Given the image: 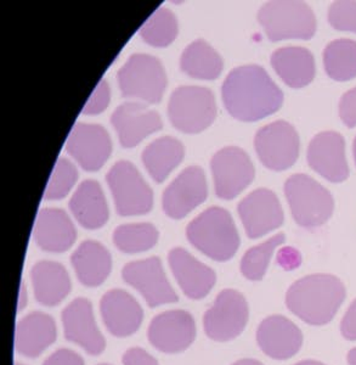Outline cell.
Returning <instances> with one entry per match:
<instances>
[{
	"label": "cell",
	"instance_id": "1",
	"mask_svg": "<svg viewBox=\"0 0 356 365\" xmlns=\"http://www.w3.org/2000/svg\"><path fill=\"white\" fill-rule=\"evenodd\" d=\"M224 104L234 118L261 120L281 108L283 94L263 67L241 66L229 73L221 87Z\"/></svg>",
	"mask_w": 356,
	"mask_h": 365
},
{
	"label": "cell",
	"instance_id": "2",
	"mask_svg": "<svg viewBox=\"0 0 356 365\" xmlns=\"http://www.w3.org/2000/svg\"><path fill=\"white\" fill-rule=\"evenodd\" d=\"M345 299V287L331 274H313L288 289L286 304L293 314L310 325L330 323Z\"/></svg>",
	"mask_w": 356,
	"mask_h": 365
},
{
	"label": "cell",
	"instance_id": "3",
	"mask_svg": "<svg viewBox=\"0 0 356 365\" xmlns=\"http://www.w3.org/2000/svg\"><path fill=\"white\" fill-rule=\"evenodd\" d=\"M191 245L218 262L229 261L240 247V237L226 210L209 207L187 225Z\"/></svg>",
	"mask_w": 356,
	"mask_h": 365
},
{
	"label": "cell",
	"instance_id": "4",
	"mask_svg": "<svg viewBox=\"0 0 356 365\" xmlns=\"http://www.w3.org/2000/svg\"><path fill=\"white\" fill-rule=\"evenodd\" d=\"M258 20L273 42L290 38L310 39L316 31L314 13L310 6L303 1H269L261 6Z\"/></svg>",
	"mask_w": 356,
	"mask_h": 365
},
{
	"label": "cell",
	"instance_id": "5",
	"mask_svg": "<svg viewBox=\"0 0 356 365\" xmlns=\"http://www.w3.org/2000/svg\"><path fill=\"white\" fill-rule=\"evenodd\" d=\"M294 220L304 228L325 225L333 212V197L326 187L307 175H294L285 184Z\"/></svg>",
	"mask_w": 356,
	"mask_h": 365
},
{
	"label": "cell",
	"instance_id": "6",
	"mask_svg": "<svg viewBox=\"0 0 356 365\" xmlns=\"http://www.w3.org/2000/svg\"><path fill=\"white\" fill-rule=\"evenodd\" d=\"M117 77L122 96L149 104L159 103L167 87L164 68L161 61L151 55H132L120 67Z\"/></svg>",
	"mask_w": 356,
	"mask_h": 365
},
{
	"label": "cell",
	"instance_id": "7",
	"mask_svg": "<svg viewBox=\"0 0 356 365\" xmlns=\"http://www.w3.org/2000/svg\"><path fill=\"white\" fill-rule=\"evenodd\" d=\"M168 116L173 127L180 132L199 133L216 118L214 96L208 88L179 87L170 96Z\"/></svg>",
	"mask_w": 356,
	"mask_h": 365
},
{
	"label": "cell",
	"instance_id": "8",
	"mask_svg": "<svg viewBox=\"0 0 356 365\" xmlns=\"http://www.w3.org/2000/svg\"><path fill=\"white\" fill-rule=\"evenodd\" d=\"M106 179L118 215L139 216L151 211L154 194L132 162H117Z\"/></svg>",
	"mask_w": 356,
	"mask_h": 365
},
{
	"label": "cell",
	"instance_id": "9",
	"mask_svg": "<svg viewBox=\"0 0 356 365\" xmlns=\"http://www.w3.org/2000/svg\"><path fill=\"white\" fill-rule=\"evenodd\" d=\"M249 308L245 296L226 289L220 292L216 302L204 313V331L211 340L226 342L240 336L248 323Z\"/></svg>",
	"mask_w": 356,
	"mask_h": 365
},
{
	"label": "cell",
	"instance_id": "10",
	"mask_svg": "<svg viewBox=\"0 0 356 365\" xmlns=\"http://www.w3.org/2000/svg\"><path fill=\"white\" fill-rule=\"evenodd\" d=\"M254 144L261 163L269 170H287L299 156L298 133L286 120H276L259 129Z\"/></svg>",
	"mask_w": 356,
	"mask_h": 365
},
{
	"label": "cell",
	"instance_id": "11",
	"mask_svg": "<svg viewBox=\"0 0 356 365\" xmlns=\"http://www.w3.org/2000/svg\"><path fill=\"white\" fill-rule=\"evenodd\" d=\"M216 194L224 200L236 197L254 178V167L248 154L235 146L224 148L211 162Z\"/></svg>",
	"mask_w": 356,
	"mask_h": 365
},
{
	"label": "cell",
	"instance_id": "12",
	"mask_svg": "<svg viewBox=\"0 0 356 365\" xmlns=\"http://www.w3.org/2000/svg\"><path fill=\"white\" fill-rule=\"evenodd\" d=\"M122 278L140 292L151 308L178 302V295L168 282L158 257L130 262L122 270Z\"/></svg>",
	"mask_w": 356,
	"mask_h": 365
},
{
	"label": "cell",
	"instance_id": "13",
	"mask_svg": "<svg viewBox=\"0 0 356 365\" xmlns=\"http://www.w3.org/2000/svg\"><path fill=\"white\" fill-rule=\"evenodd\" d=\"M208 187L202 168L187 167L170 182L162 196V207L167 216L182 220L207 199Z\"/></svg>",
	"mask_w": 356,
	"mask_h": 365
},
{
	"label": "cell",
	"instance_id": "14",
	"mask_svg": "<svg viewBox=\"0 0 356 365\" xmlns=\"http://www.w3.org/2000/svg\"><path fill=\"white\" fill-rule=\"evenodd\" d=\"M196 339V324L190 313L182 309L163 312L155 317L149 327L150 344L168 354L180 353Z\"/></svg>",
	"mask_w": 356,
	"mask_h": 365
},
{
	"label": "cell",
	"instance_id": "15",
	"mask_svg": "<svg viewBox=\"0 0 356 365\" xmlns=\"http://www.w3.org/2000/svg\"><path fill=\"white\" fill-rule=\"evenodd\" d=\"M66 149L83 170L95 172L110 158L112 143L104 127L75 123L67 139Z\"/></svg>",
	"mask_w": 356,
	"mask_h": 365
},
{
	"label": "cell",
	"instance_id": "16",
	"mask_svg": "<svg viewBox=\"0 0 356 365\" xmlns=\"http://www.w3.org/2000/svg\"><path fill=\"white\" fill-rule=\"evenodd\" d=\"M239 215L251 239L263 237L283 223L278 196L268 189H257L239 204Z\"/></svg>",
	"mask_w": 356,
	"mask_h": 365
},
{
	"label": "cell",
	"instance_id": "17",
	"mask_svg": "<svg viewBox=\"0 0 356 365\" xmlns=\"http://www.w3.org/2000/svg\"><path fill=\"white\" fill-rule=\"evenodd\" d=\"M63 325L67 341L78 344L90 356L104 352L106 342L98 329L89 299H73L63 311Z\"/></svg>",
	"mask_w": 356,
	"mask_h": 365
},
{
	"label": "cell",
	"instance_id": "18",
	"mask_svg": "<svg viewBox=\"0 0 356 365\" xmlns=\"http://www.w3.org/2000/svg\"><path fill=\"white\" fill-rule=\"evenodd\" d=\"M111 123L123 148H134L162 128L161 116L146 105L129 101L113 111Z\"/></svg>",
	"mask_w": 356,
	"mask_h": 365
},
{
	"label": "cell",
	"instance_id": "19",
	"mask_svg": "<svg viewBox=\"0 0 356 365\" xmlns=\"http://www.w3.org/2000/svg\"><path fill=\"white\" fill-rule=\"evenodd\" d=\"M309 166L323 178L333 182L348 178L345 141L335 132H323L313 138L308 149Z\"/></svg>",
	"mask_w": 356,
	"mask_h": 365
},
{
	"label": "cell",
	"instance_id": "20",
	"mask_svg": "<svg viewBox=\"0 0 356 365\" xmlns=\"http://www.w3.org/2000/svg\"><path fill=\"white\" fill-rule=\"evenodd\" d=\"M100 312L108 331L116 337L132 336L144 319V312L137 299L120 289L108 291L103 296Z\"/></svg>",
	"mask_w": 356,
	"mask_h": 365
},
{
	"label": "cell",
	"instance_id": "21",
	"mask_svg": "<svg viewBox=\"0 0 356 365\" xmlns=\"http://www.w3.org/2000/svg\"><path fill=\"white\" fill-rule=\"evenodd\" d=\"M168 262L179 287L189 299H203L216 285L214 270L196 259L187 250H170Z\"/></svg>",
	"mask_w": 356,
	"mask_h": 365
},
{
	"label": "cell",
	"instance_id": "22",
	"mask_svg": "<svg viewBox=\"0 0 356 365\" xmlns=\"http://www.w3.org/2000/svg\"><path fill=\"white\" fill-rule=\"evenodd\" d=\"M257 341L266 356L285 361L302 349L303 334L295 324L285 317H268L258 328Z\"/></svg>",
	"mask_w": 356,
	"mask_h": 365
},
{
	"label": "cell",
	"instance_id": "23",
	"mask_svg": "<svg viewBox=\"0 0 356 365\" xmlns=\"http://www.w3.org/2000/svg\"><path fill=\"white\" fill-rule=\"evenodd\" d=\"M75 225L63 210L44 208L38 213L33 239L41 249L48 252H65L75 244Z\"/></svg>",
	"mask_w": 356,
	"mask_h": 365
},
{
	"label": "cell",
	"instance_id": "24",
	"mask_svg": "<svg viewBox=\"0 0 356 365\" xmlns=\"http://www.w3.org/2000/svg\"><path fill=\"white\" fill-rule=\"evenodd\" d=\"M56 336L54 318L43 312H32L17 323L15 349L23 357L37 358L54 344Z\"/></svg>",
	"mask_w": 356,
	"mask_h": 365
},
{
	"label": "cell",
	"instance_id": "25",
	"mask_svg": "<svg viewBox=\"0 0 356 365\" xmlns=\"http://www.w3.org/2000/svg\"><path fill=\"white\" fill-rule=\"evenodd\" d=\"M32 285L37 302L55 307L70 292V279L66 268L58 262H38L32 268Z\"/></svg>",
	"mask_w": 356,
	"mask_h": 365
},
{
	"label": "cell",
	"instance_id": "26",
	"mask_svg": "<svg viewBox=\"0 0 356 365\" xmlns=\"http://www.w3.org/2000/svg\"><path fill=\"white\" fill-rule=\"evenodd\" d=\"M70 262L84 287H100L111 273V255L98 241H83L72 255Z\"/></svg>",
	"mask_w": 356,
	"mask_h": 365
},
{
	"label": "cell",
	"instance_id": "27",
	"mask_svg": "<svg viewBox=\"0 0 356 365\" xmlns=\"http://www.w3.org/2000/svg\"><path fill=\"white\" fill-rule=\"evenodd\" d=\"M70 208L79 225L85 229L101 228L108 220L104 191L95 180H84L79 184L70 199Z\"/></svg>",
	"mask_w": 356,
	"mask_h": 365
},
{
	"label": "cell",
	"instance_id": "28",
	"mask_svg": "<svg viewBox=\"0 0 356 365\" xmlns=\"http://www.w3.org/2000/svg\"><path fill=\"white\" fill-rule=\"evenodd\" d=\"M271 63L276 73L290 87H305L314 79V56L305 48H280L271 55Z\"/></svg>",
	"mask_w": 356,
	"mask_h": 365
},
{
	"label": "cell",
	"instance_id": "29",
	"mask_svg": "<svg viewBox=\"0 0 356 365\" xmlns=\"http://www.w3.org/2000/svg\"><path fill=\"white\" fill-rule=\"evenodd\" d=\"M184 158V146L172 137L158 138L146 146L141 158L150 175L162 182Z\"/></svg>",
	"mask_w": 356,
	"mask_h": 365
},
{
	"label": "cell",
	"instance_id": "30",
	"mask_svg": "<svg viewBox=\"0 0 356 365\" xmlns=\"http://www.w3.org/2000/svg\"><path fill=\"white\" fill-rule=\"evenodd\" d=\"M180 67L192 78L211 81L221 73L223 60L207 42L199 39L182 51Z\"/></svg>",
	"mask_w": 356,
	"mask_h": 365
},
{
	"label": "cell",
	"instance_id": "31",
	"mask_svg": "<svg viewBox=\"0 0 356 365\" xmlns=\"http://www.w3.org/2000/svg\"><path fill=\"white\" fill-rule=\"evenodd\" d=\"M328 75L335 81H349L356 77V42L337 39L330 43L323 53Z\"/></svg>",
	"mask_w": 356,
	"mask_h": 365
},
{
	"label": "cell",
	"instance_id": "32",
	"mask_svg": "<svg viewBox=\"0 0 356 365\" xmlns=\"http://www.w3.org/2000/svg\"><path fill=\"white\" fill-rule=\"evenodd\" d=\"M158 241V230L150 223L120 225L113 232V244L125 253L145 252Z\"/></svg>",
	"mask_w": 356,
	"mask_h": 365
},
{
	"label": "cell",
	"instance_id": "33",
	"mask_svg": "<svg viewBox=\"0 0 356 365\" xmlns=\"http://www.w3.org/2000/svg\"><path fill=\"white\" fill-rule=\"evenodd\" d=\"M139 34L150 46L164 48L178 36V20L169 9H157L142 24Z\"/></svg>",
	"mask_w": 356,
	"mask_h": 365
},
{
	"label": "cell",
	"instance_id": "34",
	"mask_svg": "<svg viewBox=\"0 0 356 365\" xmlns=\"http://www.w3.org/2000/svg\"><path fill=\"white\" fill-rule=\"evenodd\" d=\"M286 240L285 234H276L263 244L254 246L245 253L241 261V273L245 278L258 282L264 278L273 251Z\"/></svg>",
	"mask_w": 356,
	"mask_h": 365
},
{
	"label": "cell",
	"instance_id": "35",
	"mask_svg": "<svg viewBox=\"0 0 356 365\" xmlns=\"http://www.w3.org/2000/svg\"><path fill=\"white\" fill-rule=\"evenodd\" d=\"M77 178H78V172L75 165L67 158H58L50 177L49 182L46 185L44 199H63L75 185Z\"/></svg>",
	"mask_w": 356,
	"mask_h": 365
},
{
	"label": "cell",
	"instance_id": "36",
	"mask_svg": "<svg viewBox=\"0 0 356 365\" xmlns=\"http://www.w3.org/2000/svg\"><path fill=\"white\" fill-rule=\"evenodd\" d=\"M328 21L333 29L356 34V1H335L328 10Z\"/></svg>",
	"mask_w": 356,
	"mask_h": 365
},
{
	"label": "cell",
	"instance_id": "37",
	"mask_svg": "<svg viewBox=\"0 0 356 365\" xmlns=\"http://www.w3.org/2000/svg\"><path fill=\"white\" fill-rule=\"evenodd\" d=\"M110 99H111L110 86L105 79H101L84 106V115H98L103 113L110 104Z\"/></svg>",
	"mask_w": 356,
	"mask_h": 365
},
{
	"label": "cell",
	"instance_id": "38",
	"mask_svg": "<svg viewBox=\"0 0 356 365\" xmlns=\"http://www.w3.org/2000/svg\"><path fill=\"white\" fill-rule=\"evenodd\" d=\"M340 118L349 128L356 125V87L344 94L340 99Z\"/></svg>",
	"mask_w": 356,
	"mask_h": 365
},
{
	"label": "cell",
	"instance_id": "39",
	"mask_svg": "<svg viewBox=\"0 0 356 365\" xmlns=\"http://www.w3.org/2000/svg\"><path fill=\"white\" fill-rule=\"evenodd\" d=\"M43 365H84V359L75 351L61 349L46 358Z\"/></svg>",
	"mask_w": 356,
	"mask_h": 365
},
{
	"label": "cell",
	"instance_id": "40",
	"mask_svg": "<svg viewBox=\"0 0 356 365\" xmlns=\"http://www.w3.org/2000/svg\"><path fill=\"white\" fill-rule=\"evenodd\" d=\"M123 365H158L156 358L152 357L145 349L133 347L125 351L122 357Z\"/></svg>",
	"mask_w": 356,
	"mask_h": 365
},
{
	"label": "cell",
	"instance_id": "41",
	"mask_svg": "<svg viewBox=\"0 0 356 365\" xmlns=\"http://www.w3.org/2000/svg\"><path fill=\"white\" fill-rule=\"evenodd\" d=\"M278 262L283 269H295L302 263V256L293 247H285V249L280 250L278 255Z\"/></svg>",
	"mask_w": 356,
	"mask_h": 365
},
{
	"label": "cell",
	"instance_id": "42",
	"mask_svg": "<svg viewBox=\"0 0 356 365\" xmlns=\"http://www.w3.org/2000/svg\"><path fill=\"white\" fill-rule=\"evenodd\" d=\"M340 329H342L343 336L347 340H356V299L345 313Z\"/></svg>",
	"mask_w": 356,
	"mask_h": 365
},
{
	"label": "cell",
	"instance_id": "43",
	"mask_svg": "<svg viewBox=\"0 0 356 365\" xmlns=\"http://www.w3.org/2000/svg\"><path fill=\"white\" fill-rule=\"evenodd\" d=\"M28 302V295H27V289H26L25 282H22L20 294H19V304H17V312H21L25 309Z\"/></svg>",
	"mask_w": 356,
	"mask_h": 365
},
{
	"label": "cell",
	"instance_id": "44",
	"mask_svg": "<svg viewBox=\"0 0 356 365\" xmlns=\"http://www.w3.org/2000/svg\"><path fill=\"white\" fill-rule=\"evenodd\" d=\"M232 365H263L261 361H256V359H241L234 363Z\"/></svg>",
	"mask_w": 356,
	"mask_h": 365
},
{
	"label": "cell",
	"instance_id": "45",
	"mask_svg": "<svg viewBox=\"0 0 356 365\" xmlns=\"http://www.w3.org/2000/svg\"><path fill=\"white\" fill-rule=\"evenodd\" d=\"M348 363L349 365H356V349L348 353Z\"/></svg>",
	"mask_w": 356,
	"mask_h": 365
},
{
	"label": "cell",
	"instance_id": "46",
	"mask_svg": "<svg viewBox=\"0 0 356 365\" xmlns=\"http://www.w3.org/2000/svg\"><path fill=\"white\" fill-rule=\"evenodd\" d=\"M294 365H325L323 364V363H320V361H299V363H297V364Z\"/></svg>",
	"mask_w": 356,
	"mask_h": 365
},
{
	"label": "cell",
	"instance_id": "47",
	"mask_svg": "<svg viewBox=\"0 0 356 365\" xmlns=\"http://www.w3.org/2000/svg\"><path fill=\"white\" fill-rule=\"evenodd\" d=\"M354 156H355V162H356V138H355V140H354Z\"/></svg>",
	"mask_w": 356,
	"mask_h": 365
},
{
	"label": "cell",
	"instance_id": "48",
	"mask_svg": "<svg viewBox=\"0 0 356 365\" xmlns=\"http://www.w3.org/2000/svg\"><path fill=\"white\" fill-rule=\"evenodd\" d=\"M15 365H25V364H20V363H15Z\"/></svg>",
	"mask_w": 356,
	"mask_h": 365
},
{
	"label": "cell",
	"instance_id": "49",
	"mask_svg": "<svg viewBox=\"0 0 356 365\" xmlns=\"http://www.w3.org/2000/svg\"><path fill=\"white\" fill-rule=\"evenodd\" d=\"M100 365H110V364H100Z\"/></svg>",
	"mask_w": 356,
	"mask_h": 365
}]
</instances>
